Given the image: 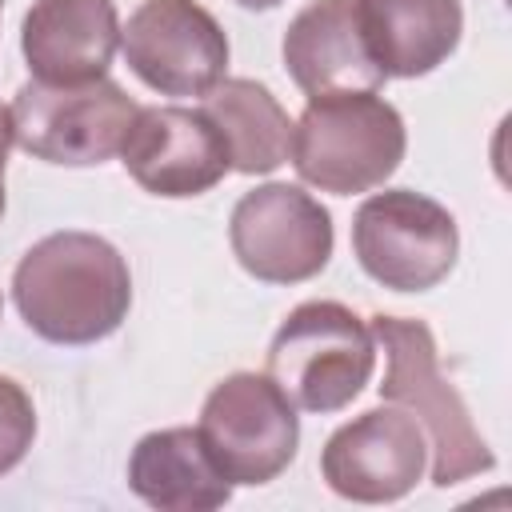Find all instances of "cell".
I'll return each mask as SVG.
<instances>
[{
    "instance_id": "20",
    "label": "cell",
    "mask_w": 512,
    "mask_h": 512,
    "mask_svg": "<svg viewBox=\"0 0 512 512\" xmlns=\"http://www.w3.org/2000/svg\"><path fill=\"white\" fill-rule=\"evenodd\" d=\"M0 312H4V300H0Z\"/></svg>"
},
{
    "instance_id": "14",
    "label": "cell",
    "mask_w": 512,
    "mask_h": 512,
    "mask_svg": "<svg viewBox=\"0 0 512 512\" xmlns=\"http://www.w3.org/2000/svg\"><path fill=\"white\" fill-rule=\"evenodd\" d=\"M368 52L384 76H428L464 32L460 0H356Z\"/></svg>"
},
{
    "instance_id": "13",
    "label": "cell",
    "mask_w": 512,
    "mask_h": 512,
    "mask_svg": "<svg viewBox=\"0 0 512 512\" xmlns=\"http://www.w3.org/2000/svg\"><path fill=\"white\" fill-rule=\"evenodd\" d=\"M284 68L300 92H376L384 72L376 68L356 0H312L284 32Z\"/></svg>"
},
{
    "instance_id": "4",
    "label": "cell",
    "mask_w": 512,
    "mask_h": 512,
    "mask_svg": "<svg viewBox=\"0 0 512 512\" xmlns=\"http://www.w3.org/2000/svg\"><path fill=\"white\" fill-rule=\"evenodd\" d=\"M376 368L372 328L336 300L296 304L268 344V376L304 412L348 408Z\"/></svg>"
},
{
    "instance_id": "10",
    "label": "cell",
    "mask_w": 512,
    "mask_h": 512,
    "mask_svg": "<svg viewBox=\"0 0 512 512\" xmlns=\"http://www.w3.org/2000/svg\"><path fill=\"white\" fill-rule=\"evenodd\" d=\"M424 468V428L400 404L360 412L356 420L340 424L320 452V476L328 488L356 504H388L408 496Z\"/></svg>"
},
{
    "instance_id": "2",
    "label": "cell",
    "mask_w": 512,
    "mask_h": 512,
    "mask_svg": "<svg viewBox=\"0 0 512 512\" xmlns=\"http://www.w3.org/2000/svg\"><path fill=\"white\" fill-rule=\"evenodd\" d=\"M372 336L384 348L388 372L380 384V396L388 404H400L412 412L424 428L428 440V464H432V484L452 488L464 484L480 472H492L496 456L480 428L468 416V404L460 392L444 380L440 372V352L436 336L424 320L412 316H372Z\"/></svg>"
},
{
    "instance_id": "7",
    "label": "cell",
    "mask_w": 512,
    "mask_h": 512,
    "mask_svg": "<svg viewBox=\"0 0 512 512\" xmlns=\"http://www.w3.org/2000/svg\"><path fill=\"white\" fill-rule=\"evenodd\" d=\"M212 464L232 484H268L276 480L300 444L296 404L268 372H232L224 376L196 424Z\"/></svg>"
},
{
    "instance_id": "17",
    "label": "cell",
    "mask_w": 512,
    "mask_h": 512,
    "mask_svg": "<svg viewBox=\"0 0 512 512\" xmlns=\"http://www.w3.org/2000/svg\"><path fill=\"white\" fill-rule=\"evenodd\" d=\"M32 436H36L32 396L12 376H0V476L12 472L28 456Z\"/></svg>"
},
{
    "instance_id": "8",
    "label": "cell",
    "mask_w": 512,
    "mask_h": 512,
    "mask_svg": "<svg viewBox=\"0 0 512 512\" xmlns=\"http://www.w3.org/2000/svg\"><path fill=\"white\" fill-rule=\"evenodd\" d=\"M232 256L264 284H300L328 268L332 216L296 184H260L244 192L228 220Z\"/></svg>"
},
{
    "instance_id": "18",
    "label": "cell",
    "mask_w": 512,
    "mask_h": 512,
    "mask_svg": "<svg viewBox=\"0 0 512 512\" xmlns=\"http://www.w3.org/2000/svg\"><path fill=\"white\" fill-rule=\"evenodd\" d=\"M16 144L12 136V112L0 104V216H4V168H8V148Z\"/></svg>"
},
{
    "instance_id": "5",
    "label": "cell",
    "mask_w": 512,
    "mask_h": 512,
    "mask_svg": "<svg viewBox=\"0 0 512 512\" xmlns=\"http://www.w3.org/2000/svg\"><path fill=\"white\" fill-rule=\"evenodd\" d=\"M16 144L48 164L88 168L120 152L140 104L108 76L88 84H40L28 80L12 96Z\"/></svg>"
},
{
    "instance_id": "9",
    "label": "cell",
    "mask_w": 512,
    "mask_h": 512,
    "mask_svg": "<svg viewBox=\"0 0 512 512\" xmlns=\"http://www.w3.org/2000/svg\"><path fill=\"white\" fill-rule=\"evenodd\" d=\"M120 48L160 96H204L228 72V36L196 0H140L120 28Z\"/></svg>"
},
{
    "instance_id": "3",
    "label": "cell",
    "mask_w": 512,
    "mask_h": 512,
    "mask_svg": "<svg viewBox=\"0 0 512 512\" xmlns=\"http://www.w3.org/2000/svg\"><path fill=\"white\" fill-rule=\"evenodd\" d=\"M408 132L400 112L376 92L308 96L292 124V164L304 184L356 196L380 188L404 160Z\"/></svg>"
},
{
    "instance_id": "6",
    "label": "cell",
    "mask_w": 512,
    "mask_h": 512,
    "mask_svg": "<svg viewBox=\"0 0 512 512\" xmlns=\"http://www.w3.org/2000/svg\"><path fill=\"white\" fill-rule=\"evenodd\" d=\"M352 252L376 284L428 292L452 272L460 232L440 200L412 188H384L356 208Z\"/></svg>"
},
{
    "instance_id": "16",
    "label": "cell",
    "mask_w": 512,
    "mask_h": 512,
    "mask_svg": "<svg viewBox=\"0 0 512 512\" xmlns=\"http://www.w3.org/2000/svg\"><path fill=\"white\" fill-rule=\"evenodd\" d=\"M204 112L220 128L228 144V160L244 176L272 172L292 152V116L280 108V100L244 76H224L212 92H204Z\"/></svg>"
},
{
    "instance_id": "1",
    "label": "cell",
    "mask_w": 512,
    "mask_h": 512,
    "mask_svg": "<svg viewBox=\"0 0 512 512\" xmlns=\"http://www.w3.org/2000/svg\"><path fill=\"white\" fill-rule=\"evenodd\" d=\"M12 300L24 324L52 344H96L132 308L128 260L96 232H52L36 240L16 272Z\"/></svg>"
},
{
    "instance_id": "11",
    "label": "cell",
    "mask_w": 512,
    "mask_h": 512,
    "mask_svg": "<svg viewBox=\"0 0 512 512\" xmlns=\"http://www.w3.org/2000/svg\"><path fill=\"white\" fill-rule=\"evenodd\" d=\"M120 160L144 192L168 200L204 196L232 172L228 144L212 116L184 104L140 108L120 144Z\"/></svg>"
},
{
    "instance_id": "15",
    "label": "cell",
    "mask_w": 512,
    "mask_h": 512,
    "mask_svg": "<svg viewBox=\"0 0 512 512\" xmlns=\"http://www.w3.org/2000/svg\"><path fill=\"white\" fill-rule=\"evenodd\" d=\"M128 488L160 512H212L232 496V480L212 464L196 428L140 436L128 456Z\"/></svg>"
},
{
    "instance_id": "12",
    "label": "cell",
    "mask_w": 512,
    "mask_h": 512,
    "mask_svg": "<svg viewBox=\"0 0 512 512\" xmlns=\"http://www.w3.org/2000/svg\"><path fill=\"white\" fill-rule=\"evenodd\" d=\"M20 48L40 84L100 80L120 48L116 0H36L24 16Z\"/></svg>"
},
{
    "instance_id": "19",
    "label": "cell",
    "mask_w": 512,
    "mask_h": 512,
    "mask_svg": "<svg viewBox=\"0 0 512 512\" xmlns=\"http://www.w3.org/2000/svg\"><path fill=\"white\" fill-rule=\"evenodd\" d=\"M236 4H244V8H276L280 0H236Z\"/></svg>"
}]
</instances>
